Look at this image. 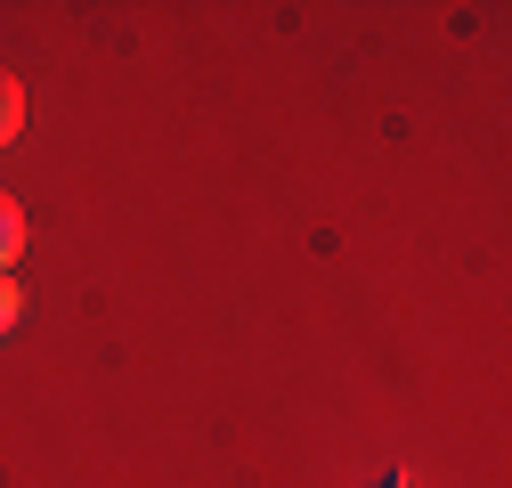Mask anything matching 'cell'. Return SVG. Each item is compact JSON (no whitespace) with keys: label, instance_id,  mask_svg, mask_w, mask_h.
I'll list each match as a JSON object with an SVG mask.
<instances>
[{"label":"cell","instance_id":"1","mask_svg":"<svg viewBox=\"0 0 512 488\" xmlns=\"http://www.w3.org/2000/svg\"><path fill=\"white\" fill-rule=\"evenodd\" d=\"M17 261H25V204L0 196V277H17Z\"/></svg>","mask_w":512,"mask_h":488},{"label":"cell","instance_id":"2","mask_svg":"<svg viewBox=\"0 0 512 488\" xmlns=\"http://www.w3.org/2000/svg\"><path fill=\"white\" fill-rule=\"evenodd\" d=\"M17 131H25V82L0 74V147H17Z\"/></svg>","mask_w":512,"mask_h":488},{"label":"cell","instance_id":"3","mask_svg":"<svg viewBox=\"0 0 512 488\" xmlns=\"http://www.w3.org/2000/svg\"><path fill=\"white\" fill-rule=\"evenodd\" d=\"M17 318H25V285H17V277H0V342L17 334Z\"/></svg>","mask_w":512,"mask_h":488},{"label":"cell","instance_id":"4","mask_svg":"<svg viewBox=\"0 0 512 488\" xmlns=\"http://www.w3.org/2000/svg\"><path fill=\"white\" fill-rule=\"evenodd\" d=\"M391 488H399V480H391Z\"/></svg>","mask_w":512,"mask_h":488}]
</instances>
